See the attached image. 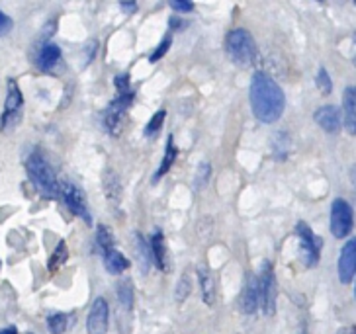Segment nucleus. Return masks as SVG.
<instances>
[{"label": "nucleus", "mask_w": 356, "mask_h": 334, "mask_svg": "<svg viewBox=\"0 0 356 334\" xmlns=\"http://www.w3.org/2000/svg\"><path fill=\"white\" fill-rule=\"evenodd\" d=\"M249 100H251L252 114L262 124L278 122L286 108V96L280 84L276 83L270 74L262 73V71L252 74Z\"/></svg>", "instance_id": "nucleus-1"}, {"label": "nucleus", "mask_w": 356, "mask_h": 334, "mask_svg": "<svg viewBox=\"0 0 356 334\" xmlns=\"http://www.w3.org/2000/svg\"><path fill=\"white\" fill-rule=\"evenodd\" d=\"M134 98H136V92L129 83V74H118L115 76V98L110 102L104 115V126L108 133H112L114 137L120 135L127 110L134 104Z\"/></svg>", "instance_id": "nucleus-2"}, {"label": "nucleus", "mask_w": 356, "mask_h": 334, "mask_svg": "<svg viewBox=\"0 0 356 334\" xmlns=\"http://www.w3.org/2000/svg\"><path fill=\"white\" fill-rule=\"evenodd\" d=\"M26 170L28 176L33 182V186L42 192L45 198H59V182L53 172L49 160L45 158L40 149H35L30 153V157L26 160Z\"/></svg>", "instance_id": "nucleus-3"}, {"label": "nucleus", "mask_w": 356, "mask_h": 334, "mask_svg": "<svg viewBox=\"0 0 356 334\" xmlns=\"http://www.w3.org/2000/svg\"><path fill=\"white\" fill-rule=\"evenodd\" d=\"M225 49H227V55L231 57V61L241 65V67L254 63L257 53H259L254 37L247 30H243V28L231 30L227 33V37H225Z\"/></svg>", "instance_id": "nucleus-4"}, {"label": "nucleus", "mask_w": 356, "mask_h": 334, "mask_svg": "<svg viewBox=\"0 0 356 334\" xmlns=\"http://www.w3.org/2000/svg\"><path fill=\"white\" fill-rule=\"evenodd\" d=\"M22 108H24V96L18 83L10 78L6 83V100H4V112L0 115V129L8 131L12 127L18 126L22 117Z\"/></svg>", "instance_id": "nucleus-5"}, {"label": "nucleus", "mask_w": 356, "mask_h": 334, "mask_svg": "<svg viewBox=\"0 0 356 334\" xmlns=\"http://www.w3.org/2000/svg\"><path fill=\"white\" fill-rule=\"evenodd\" d=\"M257 287H259V307L264 315H273L276 309V276L270 262L266 260L262 264V270L257 278Z\"/></svg>", "instance_id": "nucleus-6"}, {"label": "nucleus", "mask_w": 356, "mask_h": 334, "mask_svg": "<svg viewBox=\"0 0 356 334\" xmlns=\"http://www.w3.org/2000/svg\"><path fill=\"white\" fill-rule=\"evenodd\" d=\"M296 237L300 239V254H302V262L307 268H314L319 262V254H321V239L315 235L314 231L305 225L304 221H300L296 225Z\"/></svg>", "instance_id": "nucleus-7"}, {"label": "nucleus", "mask_w": 356, "mask_h": 334, "mask_svg": "<svg viewBox=\"0 0 356 334\" xmlns=\"http://www.w3.org/2000/svg\"><path fill=\"white\" fill-rule=\"evenodd\" d=\"M59 196L63 198L65 206L71 209V213L81 217L86 225H92V215L88 211V203H86V196L84 192L73 182H63L59 184Z\"/></svg>", "instance_id": "nucleus-8"}, {"label": "nucleus", "mask_w": 356, "mask_h": 334, "mask_svg": "<svg viewBox=\"0 0 356 334\" xmlns=\"http://www.w3.org/2000/svg\"><path fill=\"white\" fill-rule=\"evenodd\" d=\"M353 231V208L343 198L331 203V233L335 239H345Z\"/></svg>", "instance_id": "nucleus-9"}, {"label": "nucleus", "mask_w": 356, "mask_h": 334, "mask_svg": "<svg viewBox=\"0 0 356 334\" xmlns=\"http://www.w3.org/2000/svg\"><path fill=\"white\" fill-rule=\"evenodd\" d=\"M108 323H110V305L104 297H96L86 317V334H106Z\"/></svg>", "instance_id": "nucleus-10"}, {"label": "nucleus", "mask_w": 356, "mask_h": 334, "mask_svg": "<svg viewBox=\"0 0 356 334\" xmlns=\"http://www.w3.org/2000/svg\"><path fill=\"white\" fill-rule=\"evenodd\" d=\"M356 272V242L353 239L346 242L339 254V280L341 283H350Z\"/></svg>", "instance_id": "nucleus-11"}, {"label": "nucleus", "mask_w": 356, "mask_h": 334, "mask_svg": "<svg viewBox=\"0 0 356 334\" xmlns=\"http://www.w3.org/2000/svg\"><path fill=\"white\" fill-rule=\"evenodd\" d=\"M315 122L327 133H337L341 129V112L337 106H323L315 112Z\"/></svg>", "instance_id": "nucleus-12"}, {"label": "nucleus", "mask_w": 356, "mask_h": 334, "mask_svg": "<svg viewBox=\"0 0 356 334\" xmlns=\"http://www.w3.org/2000/svg\"><path fill=\"white\" fill-rule=\"evenodd\" d=\"M149 252H151V262H155L159 270H167V244H165V235L163 231L155 229L151 235V242H149Z\"/></svg>", "instance_id": "nucleus-13"}, {"label": "nucleus", "mask_w": 356, "mask_h": 334, "mask_svg": "<svg viewBox=\"0 0 356 334\" xmlns=\"http://www.w3.org/2000/svg\"><path fill=\"white\" fill-rule=\"evenodd\" d=\"M59 61H61V47L55 43H43L35 53V63L42 71H51Z\"/></svg>", "instance_id": "nucleus-14"}, {"label": "nucleus", "mask_w": 356, "mask_h": 334, "mask_svg": "<svg viewBox=\"0 0 356 334\" xmlns=\"http://www.w3.org/2000/svg\"><path fill=\"white\" fill-rule=\"evenodd\" d=\"M241 309L245 315H254V311L259 309V287H257V276L252 274L247 276V282L243 287Z\"/></svg>", "instance_id": "nucleus-15"}, {"label": "nucleus", "mask_w": 356, "mask_h": 334, "mask_svg": "<svg viewBox=\"0 0 356 334\" xmlns=\"http://www.w3.org/2000/svg\"><path fill=\"white\" fill-rule=\"evenodd\" d=\"M343 124L346 126V131L355 135L356 131V94L353 86H346L343 94Z\"/></svg>", "instance_id": "nucleus-16"}, {"label": "nucleus", "mask_w": 356, "mask_h": 334, "mask_svg": "<svg viewBox=\"0 0 356 334\" xmlns=\"http://www.w3.org/2000/svg\"><path fill=\"white\" fill-rule=\"evenodd\" d=\"M177 155H178V149L177 145H175V137L168 135L167 147H165V155H163V160H161V167H159V170L155 172V176H153V184L159 182L161 178L167 174V172H170V168H172L175 160H177Z\"/></svg>", "instance_id": "nucleus-17"}, {"label": "nucleus", "mask_w": 356, "mask_h": 334, "mask_svg": "<svg viewBox=\"0 0 356 334\" xmlns=\"http://www.w3.org/2000/svg\"><path fill=\"white\" fill-rule=\"evenodd\" d=\"M102 258H104V268L108 274H112V276H120V274H124V272L129 268V260H127L126 256L122 254L120 251H110L102 254Z\"/></svg>", "instance_id": "nucleus-18"}, {"label": "nucleus", "mask_w": 356, "mask_h": 334, "mask_svg": "<svg viewBox=\"0 0 356 334\" xmlns=\"http://www.w3.org/2000/svg\"><path fill=\"white\" fill-rule=\"evenodd\" d=\"M102 184H104V194L108 201H112V206H118L120 198H122V182L114 170H106Z\"/></svg>", "instance_id": "nucleus-19"}, {"label": "nucleus", "mask_w": 356, "mask_h": 334, "mask_svg": "<svg viewBox=\"0 0 356 334\" xmlns=\"http://www.w3.org/2000/svg\"><path fill=\"white\" fill-rule=\"evenodd\" d=\"M198 282L200 290H202V299L208 305H213L218 290H216V280H213V276L208 268H198Z\"/></svg>", "instance_id": "nucleus-20"}, {"label": "nucleus", "mask_w": 356, "mask_h": 334, "mask_svg": "<svg viewBox=\"0 0 356 334\" xmlns=\"http://www.w3.org/2000/svg\"><path fill=\"white\" fill-rule=\"evenodd\" d=\"M96 249H98V252H102V254L115 249L114 235H112V229L108 225H98L96 227Z\"/></svg>", "instance_id": "nucleus-21"}, {"label": "nucleus", "mask_w": 356, "mask_h": 334, "mask_svg": "<svg viewBox=\"0 0 356 334\" xmlns=\"http://www.w3.org/2000/svg\"><path fill=\"white\" fill-rule=\"evenodd\" d=\"M67 258H69V251H67V242L65 240H61L57 247H55V251H53L51 258H49V262H47V270L51 272H57L61 266H63L65 262H67Z\"/></svg>", "instance_id": "nucleus-22"}, {"label": "nucleus", "mask_w": 356, "mask_h": 334, "mask_svg": "<svg viewBox=\"0 0 356 334\" xmlns=\"http://www.w3.org/2000/svg\"><path fill=\"white\" fill-rule=\"evenodd\" d=\"M134 285L129 280H124V282L118 285V299H120V305L126 309V311H131L134 307Z\"/></svg>", "instance_id": "nucleus-23"}, {"label": "nucleus", "mask_w": 356, "mask_h": 334, "mask_svg": "<svg viewBox=\"0 0 356 334\" xmlns=\"http://www.w3.org/2000/svg\"><path fill=\"white\" fill-rule=\"evenodd\" d=\"M136 247H137V258L141 260L143 272L149 270L151 266V252H149V244H147L145 237L141 233H136Z\"/></svg>", "instance_id": "nucleus-24"}, {"label": "nucleus", "mask_w": 356, "mask_h": 334, "mask_svg": "<svg viewBox=\"0 0 356 334\" xmlns=\"http://www.w3.org/2000/svg\"><path fill=\"white\" fill-rule=\"evenodd\" d=\"M47 326L51 334H63L69 328V317L65 313H53L47 317Z\"/></svg>", "instance_id": "nucleus-25"}, {"label": "nucleus", "mask_w": 356, "mask_h": 334, "mask_svg": "<svg viewBox=\"0 0 356 334\" xmlns=\"http://www.w3.org/2000/svg\"><path fill=\"white\" fill-rule=\"evenodd\" d=\"M165 117H167V112L165 110H159L157 114L153 115L151 119H149V124H147L145 127V137H155L161 131V127H163V124H165Z\"/></svg>", "instance_id": "nucleus-26"}, {"label": "nucleus", "mask_w": 356, "mask_h": 334, "mask_svg": "<svg viewBox=\"0 0 356 334\" xmlns=\"http://www.w3.org/2000/svg\"><path fill=\"white\" fill-rule=\"evenodd\" d=\"M315 83H317V88L323 92V94H331L333 92V83H331V76L327 73V69L321 67L319 71H317V78H315Z\"/></svg>", "instance_id": "nucleus-27"}, {"label": "nucleus", "mask_w": 356, "mask_h": 334, "mask_svg": "<svg viewBox=\"0 0 356 334\" xmlns=\"http://www.w3.org/2000/svg\"><path fill=\"white\" fill-rule=\"evenodd\" d=\"M170 45H172V35L168 33L167 37H165L163 42L159 43L157 49H155V51L149 55V63H157V61H161V59H163V57H165V55H167V53H168V49H170Z\"/></svg>", "instance_id": "nucleus-28"}, {"label": "nucleus", "mask_w": 356, "mask_h": 334, "mask_svg": "<svg viewBox=\"0 0 356 334\" xmlns=\"http://www.w3.org/2000/svg\"><path fill=\"white\" fill-rule=\"evenodd\" d=\"M274 139H276L274 141V155H276V158H286L288 149H290V139H288V135L286 133H278Z\"/></svg>", "instance_id": "nucleus-29"}, {"label": "nucleus", "mask_w": 356, "mask_h": 334, "mask_svg": "<svg viewBox=\"0 0 356 334\" xmlns=\"http://www.w3.org/2000/svg\"><path fill=\"white\" fill-rule=\"evenodd\" d=\"M192 292V285H190V280L188 276L184 274L182 278H180V282H178V287H177V299L178 301H184L186 297L190 295Z\"/></svg>", "instance_id": "nucleus-30"}, {"label": "nucleus", "mask_w": 356, "mask_h": 334, "mask_svg": "<svg viewBox=\"0 0 356 334\" xmlns=\"http://www.w3.org/2000/svg\"><path fill=\"white\" fill-rule=\"evenodd\" d=\"M211 167L208 162H202L198 167V174H196V190H202L206 186V180L210 178Z\"/></svg>", "instance_id": "nucleus-31"}, {"label": "nucleus", "mask_w": 356, "mask_h": 334, "mask_svg": "<svg viewBox=\"0 0 356 334\" xmlns=\"http://www.w3.org/2000/svg\"><path fill=\"white\" fill-rule=\"evenodd\" d=\"M168 6H170V10L180 12V14L194 10V2H188V0H170Z\"/></svg>", "instance_id": "nucleus-32"}, {"label": "nucleus", "mask_w": 356, "mask_h": 334, "mask_svg": "<svg viewBox=\"0 0 356 334\" xmlns=\"http://www.w3.org/2000/svg\"><path fill=\"white\" fill-rule=\"evenodd\" d=\"M12 26H14V24H12L10 16L2 14V16H0V35H6V33L12 30Z\"/></svg>", "instance_id": "nucleus-33"}, {"label": "nucleus", "mask_w": 356, "mask_h": 334, "mask_svg": "<svg viewBox=\"0 0 356 334\" xmlns=\"http://www.w3.org/2000/svg\"><path fill=\"white\" fill-rule=\"evenodd\" d=\"M186 26V22H182L180 18H177V16H172L170 20H168V28H170V32H178L180 28H184Z\"/></svg>", "instance_id": "nucleus-34"}, {"label": "nucleus", "mask_w": 356, "mask_h": 334, "mask_svg": "<svg viewBox=\"0 0 356 334\" xmlns=\"http://www.w3.org/2000/svg\"><path fill=\"white\" fill-rule=\"evenodd\" d=\"M120 8L126 12H136L137 10V4L136 2H120Z\"/></svg>", "instance_id": "nucleus-35"}, {"label": "nucleus", "mask_w": 356, "mask_h": 334, "mask_svg": "<svg viewBox=\"0 0 356 334\" xmlns=\"http://www.w3.org/2000/svg\"><path fill=\"white\" fill-rule=\"evenodd\" d=\"M0 334H18V331L14 328V326H6V328H2Z\"/></svg>", "instance_id": "nucleus-36"}, {"label": "nucleus", "mask_w": 356, "mask_h": 334, "mask_svg": "<svg viewBox=\"0 0 356 334\" xmlns=\"http://www.w3.org/2000/svg\"><path fill=\"white\" fill-rule=\"evenodd\" d=\"M339 334H355V328H353V326H348V328H341Z\"/></svg>", "instance_id": "nucleus-37"}, {"label": "nucleus", "mask_w": 356, "mask_h": 334, "mask_svg": "<svg viewBox=\"0 0 356 334\" xmlns=\"http://www.w3.org/2000/svg\"><path fill=\"white\" fill-rule=\"evenodd\" d=\"M2 14H4V12H2V10H0V16H2Z\"/></svg>", "instance_id": "nucleus-38"}, {"label": "nucleus", "mask_w": 356, "mask_h": 334, "mask_svg": "<svg viewBox=\"0 0 356 334\" xmlns=\"http://www.w3.org/2000/svg\"><path fill=\"white\" fill-rule=\"evenodd\" d=\"M0 266H2V262H0Z\"/></svg>", "instance_id": "nucleus-39"}]
</instances>
